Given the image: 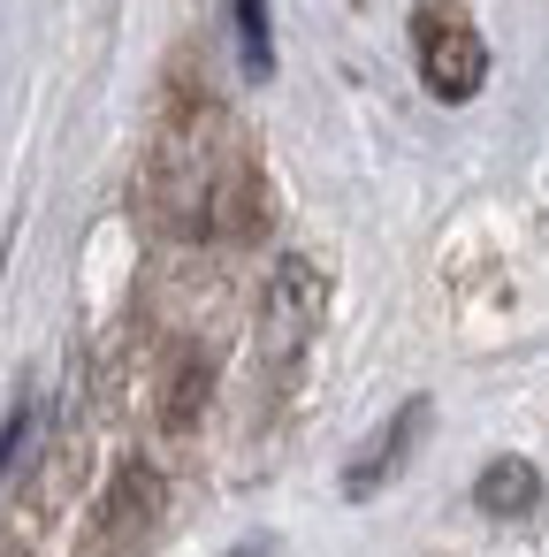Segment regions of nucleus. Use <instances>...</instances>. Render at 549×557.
<instances>
[{"mask_svg": "<svg viewBox=\"0 0 549 557\" xmlns=\"http://www.w3.org/2000/svg\"><path fill=\"white\" fill-rule=\"evenodd\" d=\"M481 504H488V511H526V504H534V473H526V466H496V473L481 481Z\"/></svg>", "mask_w": 549, "mask_h": 557, "instance_id": "obj_2", "label": "nucleus"}, {"mask_svg": "<svg viewBox=\"0 0 549 557\" xmlns=\"http://www.w3.org/2000/svg\"><path fill=\"white\" fill-rule=\"evenodd\" d=\"M237 32H245V70H267V9L260 0H237Z\"/></svg>", "mask_w": 549, "mask_h": 557, "instance_id": "obj_3", "label": "nucleus"}, {"mask_svg": "<svg viewBox=\"0 0 549 557\" xmlns=\"http://www.w3.org/2000/svg\"><path fill=\"white\" fill-rule=\"evenodd\" d=\"M420 70H427V92H442V100H473L488 54H481V39L465 32V16L427 9V16H420Z\"/></svg>", "mask_w": 549, "mask_h": 557, "instance_id": "obj_1", "label": "nucleus"}]
</instances>
